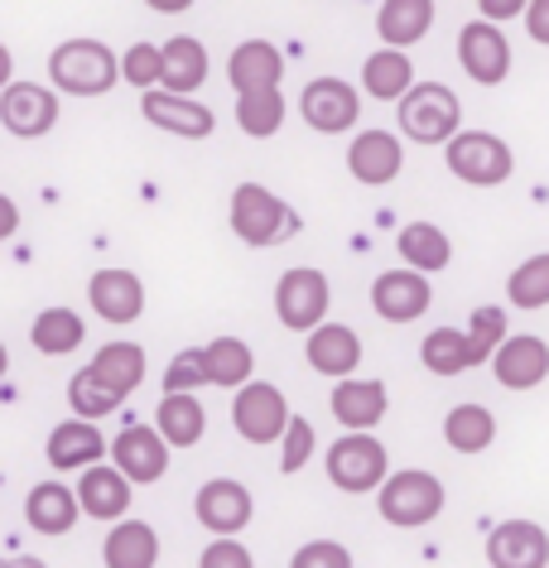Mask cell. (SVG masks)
Here are the masks:
<instances>
[{
  "instance_id": "cell-9",
  "label": "cell",
  "mask_w": 549,
  "mask_h": 568,
  "mask_svg": "<svg viewBox=\"0 0 549 568\" xmlns=\"http://www.w3.org/2000/svg\"><path fill=\"white\" fill-rule=\"evenodd\" d=\"M299 111H304V121L314 125L318 135H343L362 116V92L352 88V82H343V78H314L299 92Z\"/></svg>"
},
{
  "instance_id": "cell-37",
  "label": "cell",
  "mask_w": 549,
  "mask_h": 568,
  "mask_svg": "<svg viewBox=\"0 0 549 568\" xmlns=\"http://www.w3.org/2000/svg\"><path fill=\"white\" fill-rule=\"evenodd\" d=\"M236 125H242L251 140H271L279 125H285V97H279V88L236 97Z\"/></svg>"
},
{
  "instance_id": "cell-30",
  "label": "cell",
  "mask_w": 549,
  "mask_h": 568,
  "mask_svg": "<svg viewBox=\"0 0 549 568\" xmlns=\"http://www.w3.org/2000/svg\"><path fill=\"white\" fill-rule=\"evenodd\" d=\"M415 88V63L410 53L396 49H376L372 59L362 63V92L376 97V102H405V92Z\"/></svg>"
},
{
  "instance_id": "cell-36",
  "label": "cell",
  "mask_w": 549,
  "mask_h": 568,
  "mask_svg": "<svg viewBox=\"0 0 549 568\" xmlns=\"http://www.w3.org/2000/svg\"><path fill=\"white\" fill-rule=\"evenodd\" d=\"M506 300H511V308H520V314L549 308V251L520 261L511 275H506Z\"/></svg>"
},
{
  "instance_id": "cell-32",
  "label": "cell",
  "mask_w": 549,
  "mask_h": 568,
  "mask_svg": "<svg viewBox=\"0 0 549 568\" xmlns=\"http://www.w3.org/2000/svg\"><path fill=\"white\" fill-rule=\"evenodd\" d=\"M106 568H154L160 564V535L145 520H121L102 545Z\"/></svg>"
},
{
  "instance_id": "cell-4",
  "label": "cell",
  "mask_w": 549,
  "mask_h": 568,
  "mask_svg": "<svg viewBox=\"0 0 549 568\" xmlns=\"http://www.w3.org/2000/svg\"><path fill=\"white\" fill-rule=\"evenodd\" d=\"M299 212H294L285 197L271 193L265 183H242L232 193V232L246 241V246H279L299 232Z\"/></svg>"
},
{
  "instance_id": "cell-26",
  "label": "cell",
  "mask_w": 549,
  "mask_h": 568,
  "mask_svg": "<svg viewBox=\"0 0 549 568\" xmlns=\"http://www.w3.org/2000/svg\"><path fill=\"white\" fill-rule=\"evenodd\" d=\"M82 506H78V491L63 487V481H39L24 501V520L34 525L39 535H68L78 525Z\"/></svg>"
},
{
  "instance_id": "cell-48",
  "label": "cell",
  "mask_w": 549,
  "mask_h": 568,
  "mask_svg": "<svg viewBox=\"0 0 549 568\" xmlns=\"http://www.w3.org/2000/svg\"><path fill=\"white\" fill-rule=\"evenodd\" d=\"M10 78H16V59H10V49L0 44V92L10 88Z\"/></svg>"
},
{
  "instance_id": "cell-39",
  "label": "cell",
  "mask_w": 549,
  "mask_h": 568,
  "mask_svg": "<svg viewBox=\"0 0 549 568\" xmlns=\"http://www.w3.org/2000/svg\"><path fill=\"white\" fill-rule=\"evenodd\" d=\"M468 343H472V357H477V366L482 362H491L501 352V343L511 337V323H506V308L501 304H477L472 308V318H468Z\"/></svg>"
},
{
  "instance_id": "cell-8",
  "label": "cell",
  "mask_w": 549,
  "mask_h": 568,
  "mask_svg": "<svg viewBox=\"0 0 549 568\" xmlns=\"http://www.w3.org/2000/svg\"><path fill=\"white\" fill-rule=\"evenodd\" d=\"M289 400H285V390L271 386V381H251V386L236 390V400H232V424H236V434L246 438V444H275V438H285L289 429Z\"/></svg>"
},
{
  "instance_id": "cell-6",
  "label": "cell",
  "mask_w": 549,
  "mask_h": 568,
  "mask_svg": "<svg viewBox=\"0 0 549 568\" xmlns=\"http://www.w3.org/2000/svg\"><path fill=\"white\" fill-rule=\"evenodd\" d=\"M390 477V453L376 434H343L328 448V481L347 496L382 491Z\"/></svg>"
},
{
  "instance_id": "cell-14",
  "label": "cell",
  "mask_w": 549,
  "mask_h": 568,
  "mask_svg": "<svg viewBox=\"0 0 549 568\" xmlns=\"http://www.w3.org/2000/svg\"><path fill=\"white\" fill-rule=\"evenodd\" d=\"M491 568H549V535L540 520H501L487 535Z\"/></svg>"
},
{
  "instance_id": "cell-18",
  "label": "cell",
  "mask_w": 549,
  "mask_h": 568,
  "mask_svg": "<svg viewBox=\"0 0 549 568\" xmlns=\"http://www.w3.org/2000/svg\"><path fill=\"white\" fill-rule=\"evenodd\" d=\"M328 409H333V419L343 424L347 434H372L376 424L386 419V409H390V395L382 381H337L333 395H328Z\"/></svg>"
},
{
  "instance_id": "cell-27",
  "label": "cell",
  "mask_w": 549,
  "mask_h": 568,
  "mask_svg": "<svg viewBox=\"0 0 549 568\" xmlns=\"http://www.w3.org/2000/svg\"><path fill=\"white\" fill-rule=\"evenodd\" d=\"M429 24H434V0H386L382 16H376V34H382L386 49L405 53L429 34Z\"/></svg>"
},
{
  "instance_id": "cell-13",
  "label": "cell",
  "mask_w": 549,
  "mask_h": 568,
  "mask_svg": "<svg viewBox=\"0 0 549 568\" xmlns=\"http://www.w3.org/2000/svg\"><path fill=\"white\" fill-rule=\"evenodd\" d=\"M0 125L20 140H39L59 125V97L39 82H10L0 92Z\"/></svg>"
},
{
  "instance_id": "cell-20",
  "label": "cell",
  "mask_w": 549,
  "mask_h": 568,
  "mask_svg": "<svg viewBox=\"0 0 549 568\" xmlns=\"http://www.w3.org/2000/svg\"><path fill=\"white\" fill-rule=\"evenodd\" d=\"M304 357L318 376L328 381H352V372L362 366V337L347 328V323H323L318 333H308Z\"/></svg>"
},
{
  "instance_id": "cell-19",
  "label": "cell",
  "mask_w": 549,
  "mask_h": 568,
  "mask_svg": "<svg viewBox=\"0 0 549 568\" xmlns=\"http://www.w3.org/2000/svg\"><path fill=\"white\" fill-rule=\"evenodd\" d=\"M140 116L169 135H183V140H207L217 131L213 111L203 102H193V97H174V92H145L140 97Z\"/></svg>"
},
{
  "instance_id": "cell-35",
  "label": "cell",
  "mask_w": 549,
  "mask_h": 568,
  "mask_svg": "<svg viewBox=\"0 0 549 568\" xmlns=\"http://www.w3.org/2000/svg\"><path fill=\"white\" fill-rule=\"evenodd\" d=\"M419 362H425L429 376H462L477 366L472 343L462 328H434L425 343H419Z\"/></svg>"
},
{
  "instance_id": "cell-45",
  "label": "cell",
  "mask_w": 549,
  "mask_h": 568,
  "mask_svg": "<svg viewBox=\"0 0 549 568\" xmlns=\"http://www.w3.org/2000/svg\"><path fill=\"white\" fill-rule=\"evenodd\" d=\"M199 568H256V559H251V549L242 539H213V545L203 549Z\"/></svg>"
},
{
  "instance_id": "cell-25",
  "label": "cell",
  "mask_w": 549,
  "mask_h": 568,
  "mask_svg": "<svg viewBox=\"0 0 549 568\" xmlns=\"http://www.w3.org/2000/svg\"><path fill=\"white\" fill-rule=\"evenodd\" d=\"M396 251H400V261L415 270V275H439V270H448V261H454V241H448L444 226H434V222H410V226H400V236H396Z\"/></svg>"
},
{
  "instance_id": "cell-34",
  "label": "cell",
  "mask_w": 549,
  "mask_h": 568,
  "mask_svg": "<svg viewBox=\"0 0 549 568\" xmlns=\"http://www.w3.org/2000/svg\"><path fill=\"white\" fill-rule=\"evenodd\" d=\"M203 366H207V386L222 390H242L251 386V372H256V357L242 337H217V343L203 347Z\"/></svg>"
},
{
  "instance_id": "cell-10",
  "label": "cell",
  "mask_w": 549,
  "mask_h": 568,
  "mask_svg": "<svg viewBox=\"0 0 549 568\" xmlns=\"http://www.w3.org/2000/svg\"><path fill=\"white\" fill-rule=\"evenodd\" d=\"M458 63L462 73L482 88H497V82L511 78V39H506L497 24L472 20L458 30Z\"/></svg>"
},
{
  "instance_id": "cell-12",
  "label": "cell",
  "mask_w": 549,
  "mask_h": 568,
  "mask_svg": "<svg viewBox=\"0 0 549 568\" xmlns=\"http://www.w3.org/2000/svg\"><path fill=\"white\" fill-rule=\"evenodd\" d=\"M111 467L131 481H160L169 473V444L160 438V429L154 424H125V429L116 434V444H111Z\"/></svg>"
},
{
  "instance_id": "cell-50",
  "label": "cell",
  "mask_w": 549,
  "mask_h": 568,
  "mask_svg": "<svg viewBox=\"0 0 549 568\" xmlns=\"http://www.w3.org/2000/svg\"><path fill=\"white\" fill-rule=\"evenodd\" d=\"M6 372H10V352H6V343H0V381H6Z\"/></svg>"
},
{
  "instance_id": "cell-5",
  "label": "cell",
  "mask_w": 549,
  "mask_h": 568,
  "mask_svg": "<svg viewBox=\"0 0 549 568\" xmlns=\"http://www.w3.org/2000/svg\"><path fill=\"white\" fill-rule=\"evenodd\" d=\"M444 164H448V174L458 183H468V189H501L516 169V154L491 131H462L444 145Z\"/></svg>"
},
{
  "instance_id": "cell-46",
  "label": "cell",
  "mask_w": 549,
  "mask_h": 568,
  "mask_svg": "<svg viewBox=\"0 0 549 568\" xmlns=\"http://www.w3.org/2000/svg\"><path fill=\"white\" fill-rule=\"evenodd\" d=\"M526 34L549 49V0H530L526 6Z\"/></svg>"
},
{
  "instance_id": "cell-11",
  "label": "cell",
  "mask_w": 549,
  "mask_h": 568,
  "mask_svg": "<svg viewBox=\"0 0 549 568\" xmlns=\"http://www.w3.org/2000/svg\"><path fill=\"white\" fill-rule=\"evenodd\" d=\"M193 510H199V525L207 535L217 539H236L251 525V516H256V506H251V491L242 487L236 477H213L199 487V501H193Z\"/></svg>"
},
{
  "instance_id": "cell-24",
  "label": "cell",
  "mask_w": 549,
  "mask_h": 568,
  "mask_svg": "<svg viewBox=\"0 0 549 568\" xmlns=\"http://www.w3.org/2000/svg\"><path fill=\"white\" fill-rule=\"evenodd\" d=\"M78 506L92 520H121L131 510V481H125L111 463H96L78 477Z\"/></svg>"
},
{
  "instance_id": "cell-7",
  "label": "cell",
  "mask_w": 549,
  "mask_h": 568,
  "mask_svg": "<svg viewBox=\"0 0 549 568\" xmlns=\"http://www.w3.org/2000/svg\"><path fill=\"white\" fill-rule=\"evenodd\" d=\"M328 304H333L328 275L314 265H294L275 284V314L289 333H318L328 323Z\"/></svg>"
},
{
  "instance_id": "cell-23",
  "label": "cell",
  "mask_w": 549,
  "mask_h": 568,
  "mask_svg": "<svg viewBox=\"0 0 549 568\" xmlns=\"http://www.w3.org/2000/svg\"><path fill=\"white\" fill-rule=\"evenodd\" d=\"M44 453H49L53 473H88V467L102 463L106 438L88 419H68V424H59V429L49 434V448Z\"/></svg>"
},
{
  "instance_id": "cell-21",
  "label": "cell",
  "mask_w": 549,
  "mask_h": 568,
  "mask_svg": "<svg viewBox=\"0 0 549 568\" xmlns=\"http://www.w3.org/2000/svg\"><path fill=\"white\" fill-rule=\"evenodd\" d=\"M279 78H285V53L265 39H246V44L232 49L227 59V82L236 88V97L246 92H275Z\"/></svg>"
},
{
  "instance_id": "cell-1",
  "label": "cell",
  "mask_w": 549,
  "mask_h": 568,
  "mask_svg": "<svg viewBox=\"0 0 549 568\" xmlns=\"http://www.w3.org/2000/svg\"><path fill=\"white\" fill-rule=\"evenodd\" d=\"M49 78L59 92L73 97H102L121 82V59L102 39H68L49 53Z\"/></svg>"
},
{
  "instance_id": "cell-31",
  "label": "cell",
  "mask_w": 549,
  "mask_h": 568,
  "mask_svg": "<svg viewBox=\"0 0 549 568\" xmlns=\"http://www.w3.org/2000/svg\"><path fill=\"white\" fill-rule=\"evenodd\" d=\"M154 429L169 448H193L207 434V409L199 395H164L154 409Z\"/></svg>"
},
{
  "instance_id": "cell-38",
  "label": "cell",
  "mask_w": 549,
  "mask_h": 568,
  "mask_svg": "<svg viewBox=\"0 0 549 568\" xmlns=\"http://www.w3.org/2000/svg\"><path fill=\"white\" fill-rule=\"evenodd\" d=\"M30 337L44 357H63V352H73L82 343V318L73 314V308H44V314L34 318Z\"/></svg>"
},
{
  "instance_id": "cell-49",
  "label": "cell",
  "mask_w": 549,
  "mask_h": 568,
  "mask_svg": "<svg viewBox=\"0 0 549 568\" xmlns=\"http://www.w3.org/2000/svg\"><path fill=\"white\" fill-rule=\"evenodd\" d=\"M0 568H49L44 559H30V554H20V559H0Z\"/></svg>"
},
{
  "instance_id": "cell-43",
  "label": "cell",
  "mask_w": 549,
  "mask_h": 568,
  "mask_svg": "<svg viewBox=\"0 0 549 568\" xmlns=\"http://www.w3.org/2000/svg\"><path fill=\"white\" fill-rule=\"evenodd\" d=\"M314 448H318L314 424L294 415V419H289V429H285V448H279V473H299V467L314 458Z\"/></svg>"
},
{
  "instance_id": "cell-40",
  "label": "cell",
  "mask_w": 549,
  "mask_h": 568,
  "mask_svg": "<svg viewBox=\"0 0 549 568\" xmlns=\"http://www.w3.org/2000/svg\"><path fill=\"white\" fill-rule=\"evenodd\" d=\"M68 405H73V415H78V419H88V424H92V419H106L121 400L102 386V381L92 376V366H82V372H73V381H68Z\"/></svg>"
},
{
  "instance_id": "cell-28",
  "label": "cell",
  "mask_w": 549,
  "mask_h": 568,
  "mask_svg": "<svg viewBox=\"0 0 549 568\" xmlns=\"http://www.w3.org/2000/svg\"><path fill=\"white\" fill-rule=\"evenodd\" d=\"M444 444L462 453V458H477V453H487L497 444V415H491L487 405H454L444 415Z\"/></svg>"
},
{
  "instance_id": "cell-33",
  "label": "cell",
  "mask_w": 549,
  "mask_h": 568,
  "mask_svg": "<svg viewBox=\"0 0 549 568\" xmlns=\"http://www.w3.org/2000/svg\"><path fill=\"white\" fill-rule=\"evenodd\" d=\"M92 376L102 381L116 400H125V395L145 381V347L140 343H106L92 362Z\"/></svg>"
},
{
  "instance_id": "cell-47",
  "label": "cell",
  "mask_w": 549,
  "mask_h": 568,
  "mask_svg": "<svg viewBox=\"0 0 549 568\" xmlns=\"http://www.w3.org/2000/svg\"><path fill=\"white\" fill-rule=\"evenodd\" d=\"M16 232H20V207H16V197L0 193V241H10Z\"/></svg>"
},
{
  "instance_id": "cell-2",
  "label": "cell",
  "mask_w": 549,
  "mask_h": 568,
  "mask_svg": "<svg viewBox=\"0 0 549 568\" xmlns=\"http://www.w3.org/2000/svg\"><path fill=\"white\" fill-rule=\"evenodd\" d=\"M444 481L425 473V467H405V473H390L386 487L376 491V510H382L386 525H396V530H419V525L439 520L444 516Z\"/></svg>"
},
{
  "instance_id": "cell-17",
  "label": "cell",
  "mask_w": 549,
  "mask_h": 568,
  "mask_svg": "<svg viewBox=\"0 0 549 568\" xmlns=\"http://www.w3.org/2000/svg\"><path fill=\"white\" fill-rule=\"evenodd\" d=\"M400 169H405V150L390 131H362L347 145V174L357 183H366V189H386V183H396Z\"/></svg>"
},
{
  "instance_id": "cell-15",
  "label": "cell",
  "mask_w": 549,
  "mask_h": 568,
  "mask_svg": "<svg viewBox=\"0 0 549 568\" xmlns=\"http://www.w3.org/2000/svg\"><path fill=\"white\" fill-rule=\"evenodd\" d=\"M491 376H497V386H506V390L545 386V376H549V343H545V337H535V333L506 337L501 352L491 357Z\"/></svg>"
},
{
  "instance_id": "cell-42",
  "label": "cell",
  "mask_w": 549,
  "mask_h": 568,
  "mask_svg": "<svg viewBox=\"0 0 549 568\" xmlns=\"http://www.w3.org/2000/svg\"><path fill=\"white\" fill-rule=\"evenodd\" d=\"M199 386H207L203 352H179V357L164 366V395H193Z\"/></svg>"
},
{
  "instance_id": "cell-16",
  "label": "cell",
  "mask_w": 549,
  "mask_h": 568,
  "mask_svg": "<svg viewBox=\"0 0 549 568\" xmlns=\"http://www.w3.org/2000/svg\"><path fill=\"white\" fill-rule=\"evenodd\" d=\"M429 304H434V290L415 270H386V275H376V284H372V308L386 323H415L429 314Z\"/></svg>"
},
{
  "instance_id": "cell-22",
  "label": "cell",
  "mask_w": 549,
  "mask_h": 568,
  "mask_svg": "<svg viewBox=\"0 0 549 568\" xmlns=\"http://www.w3.org/2000/svg\"><path fill=\"white\" fill-rule=\"evenodd\" d=\"M88 304L106 323H135L140 308H145V284L131 270H96L88 284Z\"/></svg>"
},
{
  "instance_id": "cell-29",
  "label": "cell",
  "mask_w": 549,
  "mask_h": 568,
  "mask_svg": "<svg viewBox=\"0 0 549 568\" xmlns=\"http://www.w3.org/2000/svg\"><path fill=\"white\" fill-rule=\"evenodd\" d=\"M160 53H164V82H160V92L193 97V92H199L203 82H207V49L199 44V39L174 34Z\"/></svg>"
},
{
  "instance_id": "cell-41",
  "label": "cell",
  "mask_w": 549,
  "mask_h": 568,
  "mask_svg": "<svg viewBox=\"0 0 549 568\" xmlns=\"http://www.w3.org/2000/svg\"><path fill=\"white\" fill-rule=\"evenodd\" d=\"M121 82L140 88V97H145V92H160V82H164V53L154 49V44L125 49V59H121Z\"/></svg>"
},
{
  "instance_id": "cell-3",
  "label": "cell",
  "mask_w": 549,
  "mask_h": 568,
  "mask_svg": "<svg viewBox=\"0 0 549 568\" xmlns=\"http://www.w3.org/2000/svg\"><path fill=\"white\" fill-rule=\"evenodd\" d=\"M396 121L415 145H448L454 135H462V102L444 82H415V88L405 92Z\"/></svg>"
},
{
  "instance_id": "cell-44",
  "label": "cell",
  "mask_w": 549,
  "mask_h": 568,
  "mask_svg": "<svg viewBox=\"0 0 549 568\" xmlns=\"http://www.w3.org/2000/svg\"><path fill=\"white\" fill-rule=\"evenodd\" d=\"M289 568H352V549L337 539H308L304 549H294Z\"/></svg>"
}]
</instances>
